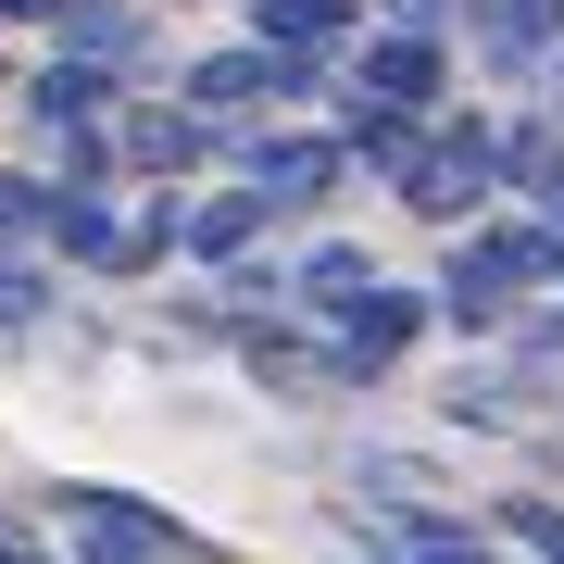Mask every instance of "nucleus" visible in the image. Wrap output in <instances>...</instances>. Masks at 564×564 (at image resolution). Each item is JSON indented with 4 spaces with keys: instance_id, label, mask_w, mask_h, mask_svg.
I'll return each mask as SVG.
<instances>
[{
    "instance_id": "16",
    "label": "nucleus",
    "mask_w": 564,
    "mask_h": 564,
    "mask_svg": "<svg viewBox=\"0 0 564 564\" xmlns=\"http://www.w3.org/2000/svg\"><path fill=\"white\" fill-rule=\"evenodd\" d=\"M63 51L126 63V51H139V13H126V0H76V13H63Z\"/></svg>"
},
{
    "instance_id": "21",
    "label": "nucleus",
    "mask_w": 564,
    "mask_h": 564,
    "mask_svg": "<svg viewBox=\"0 0 564 564\" xmlns=\"http://www.w3.org/2000/svg\"><path fill=\"white\" fill-rule=\"evenodd\" d=\"M440 13L452 0H389V25H426V39H440Z\"/></svg>"
},
{
    "instance_id": "11",
    "label": "nucleus",
    "mask_w": 564,
    "mask_h": 564,
    "mask_svg": "<svg viewBox=\"0 0 564 564\" xmlns=\"http://www.w3.org/2000/svg\"><path fill=\"white\" fill-rule=\"evenodd\" d=\"M25 113H39L51 139H63V126H101V113H113V63H88V51H63L51 76L25 88Z\"/></svg>"
},
{
    "instance_id": "15",
    "label": "nucleus",
    "mask_w": 564,
    "mask_h": 564,
    "mask_svg": "<svg viewBox=\"0 0 564 564\" xmlns=\"http://www.w3.org/2000/svg\"><path fill=\"white\" fill-rule=\"evenodd\" d=\"M364 289H377V263H364L351 239H326V251H302V302H314V314H351Z\"/></svg>"
},
{
    "instance_id": "6",
    "label": "nucleus",
    "mask_w": 564,
    "mask_h": 564,
    "mask_svg": "<svg viewBox=\"0 0 564 564\" xmlns=\"http://www.w3.org/2000/svg\"><path fill=\"white\" fill-rule=\"evenodd\" d=\"M414 339H426V302L377 276V289H364V302L339 314V351H326V364H339V377H389V364H402Z\"/></svg>"
},
{
    "instance_id": "14",
    "label": "nucleus",
    "mask_w": 564,
    "mask_h": 564,
    "mask_svg": "<svg viewBox=\"0 0 564 564\" xmlns=\"http://www.w3.org/2000/svg\"><path fill=\"white\" fill-rule=\"evenodd\" d=\"M414 139H426V113L351 101V126H339V163H364V176H402V163H414Z\"/></svg>"
},
{
    "instance_id": "9",
    "label": "nucleus",
    "mask_w": 564,
    "mask_h": 564,
    "mask_svg": "<svg viewBox=\"0 0 564 564\" xmlns=\"http://www.w3.org/2000/svg\"><path fill=\"white\" fill-rule=\"evenodd\" d=\"M51 251H76V263H101V276H139L126 263V226H113V202L101 188H51V226H39Z\"/></svg>"
},
{
    "instance_id": "18",
    "label": "nucleus",
    "mask_w": 564,
    "mask_h": 564,
    "mask_svg": "<svg viewBox=\"0 0 564 564\" xmlns=\"http://www.w3.org/2000/svg\"><path fill=\"white\" fill-rule=\"evenodd\" d=\"M502 527H514L540 564H564V502H502Z\"/></svg>"
},
{
    "instance_id": "19",
    "label": "nucleus",
    "mask_w": 564,
    "mask_h": 564,
    "mask_svg": "<svg viewBox=\"0 0 564 564\" xmlns=\"http://www.w3.org/2000/svg\"><path fill=\"white\" fill-rule=\"evenodd\" d=\"M39 302H51V289H39V263H13V251H0V326H39Z\"/></svg>"
},
{
    "instance_id": "12",
    "label": "nucleus",
    "mask_w": 564,
    "mask_h": 564,
    "mask_svg": "<svg viewBox=\"0 0 564 564\" xmlns=\"http://www.w3.org/2000/svg\"><path fill=\"white\" fill-rule=\"evenodd\" d=\"M477 39H489V63H552L564 51V0H477Z\"/></svg>"
},
{
    "instance_id": "22",
    "label": "nucleus",
    "mask_w": 564,
    "mask_h": 564,
    "mask_svg": "<svg viewBox=\"0 0 564 564\" xmlns=\"http://www.w3.org/2000/svg\"><path fill=\"white\" fill-rule=\"evenodd\" d=\"M540 214H552V226H564V176H552V202H540Z\"/></svg>"
},
{
    "instance_id": "17",
    "label": "nucleus",
    "mask_w": 564,
    "mask_h": 564,
    "mask_svg": "<svg viewBox=\"0 0 564 564\" xmlns=\"http://www.w3.org/2000/svg\"><path fill=\"white\" fill-rule=\"evenodd\" d=\"M39 226H51V188H39V176H0V251L39 239Z\"/></svg>"
},
{
    "instance_id": "5",
    "label": "nucleus",
    "mask_w": 564,
    "mask_h": 564,
    "mask_svg": "<svg viewBox=\"0 0 564 564\" xmlns=\"http://www.w3.org/2000/svg\"><path fill=\"white\" fill-rule=\"evenodd\" d=\"M351 163H339V139H314V126H263V139H239V188H263L276 214H302V202H326Z\"/></svg>"
},
{
    "instance_id": "24",
    "label": "nucleus",
    "mask_w": 564,
    "mask_h": 564,
    "mask_svg": "<svg viewBox=\"0 0 564 564\" xmlns=\"http://www.w3.org/2000/svg\"><path fill=\"white\" fill-rule=\"evenodd\" d=\"M377 564H414V552H377Z\"/></svg>"
},
{
    "instance_id": "2",
    "label": "nucleus",
    "mask_w": 564,
    "mask_h": 564,
    "mask_svg": "<svg viewBox=\"0 0 564 564\" xmlns=\"http://www.w3.org/2000/svg\"><path fill=\"white\" fill-rule=\"evenodd\" d=\"M389 188H402V214H426V226H464V214L489 202V188H502V176H489V126H477V113L426 126V139H414V163H402Z\"/></svg>"
},
{
    "instance_id": "7",
    "label": "nucleus",
    "mask_w": 564,
    "mask_h": 564,
    "mask_svg": "<svg viewBox=\"0 0 564 564\" xmlns=\"http://www.w3.org/2000/svg\"><path fill=\"white\" fill-rule=\"evenodd\" d=\"M63 527H88V540H126V552H202L163 502H139V489H51Z\"/></svg>"
},
{
    "instance_id": "1",
    "label": "nucleus",
    "mask_w": 564,
    "mask_h": 564,
    "mask_svg": "<svg viewBox=\"0 0 564 564\" xmlns=\"http://www.w3.org/2000/svg\"><path fill=\"white\" fill-rule=\"evenodd\" d=\"M552 276V226H477L440 276V314L452 326H514V302Z\"/></svg>"
},
{
    "instance_id": "8",
    "label": "nucleus",
    "mask_w": 564,
    "mask_h": 564,
    "mask_svg": "<svg viewBox=\"0 0 564 564\" xmlns=\"http://www.w3.org/2000/svg\"><path fill=\"white\" fill-rule=\"evenodd\" d=\"M263 226H276V202H263V188H214V202L176 214V251H188V263H239Z\"/></svg>"
},
{
    "instance_id": "13",
    "label": "nucleus",
    "mask_w": 564,
    "mask_h": 564,
    "mask_svg": "<svg viewBox=\"0 0 564 564\" xmlns=\"http://www.w3.org/2000/svg\"><path fill=\"white\" fill-rule=\"evenodd\" d=\"M351 25H364V0H263L251 39H263V51H314V63H326V39H351Z\"/></svg>"
},
{
    "instance_id": "3",
    "label": "nucleus",
    "mask_w": 564,
    "mask_h": 564,
    "mask_svg": "<svg viewBox=\"0 0 564 564\" xmlns=\"http://www.w3.org/2000/svg\"><path fill=\"white\" fill-rule=\"evenodd\" d=\"M440 88H452V51L426 25H377L351 63V101H389V113H440Z\"/></svg>"
},
{
    "instance_id": "10",
    "label": "nucleus",
    "mask_w": 564,
    "mask_h": 564,
    "mask_svg": "<svg viewBox=\"0 0 564 564\" xmlns=\"http://www.w3.org/2000/svg\"><path fill=\"white\" fill-rule=\"evenodd\" d=\"M214 151V113H126V139H113V163H139V176H188V163Z\"/></svg>"
},
{
    "instance_id": "23",
    "label": "nucleus",
    "mask_w": 564,
    "mask_h": 564,
    "mask_svg": "<svg viewBox=\"0 0 564 564\" xmlns=\"http://www.w3.org/2000/svg\"><path fill=\"white\" fill-rule=\"evenodd\" d=\"M552 276H564V226H552Z\"/></svg>"
},
{
    "instance_id": "20",
    "label": "nucleus",
    "mask_w": 564,
    "mask_h": 564,
    "mask_svg": "<svg viewBox=\"0 0 564 564\" xmlns=\"http://www.w3.org/2000/svg\"><path fill=\"white\" fill-rule=\"evenodd\" d=\"M76 0H0V25H63Z\"/></svg>"
},
{
    "instance_id": "4",
    "label": "nucleus",
    "mask_w": 564,
    "mask_h": 564,
    "mask_svg": "<svg viewBox=\"0 0 564 564\" xmlns=\"http://www.w3.org/2000/svg\"><path fill=\"white\" fill-rule=\"evenodd\" d=\"M314 88V51H202L188 63V113H251V101H302Z\"/></svg>"
}]
</instances>
